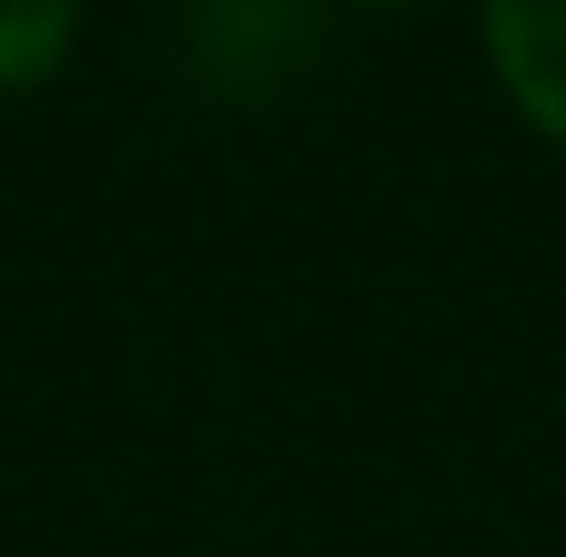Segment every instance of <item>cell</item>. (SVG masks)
<instances>
[{"instance_id": "cell-2", "label": "cell", "mask_w": 566, "mask_h": 557, "mask_svg": "<svg viewBox=\"0 0 566 557\" xmlns=\"http://www.w3.org/2000/svg\"><path fill=\"white\" fill-rule=\"evenodd\" d=\"M75 0H0V84H38L65 56Z\"/></svg>"}, {"instance_id": "cell-1", "label": "cell", "mask_w": 566, "mask_h": 557, "mask_svg": "<svg viewBox=\"0 0 566 557\" xmlns=\"http://www.w3.org/2000/svg\"><path fill=\"white\" fill-rule=\"evenodd\" d=\"M502 84L548 139H566V0H483Z\"/></svg>"}]
</instances>
